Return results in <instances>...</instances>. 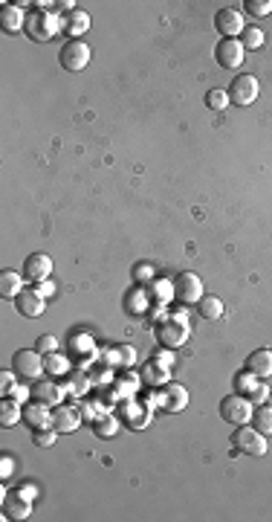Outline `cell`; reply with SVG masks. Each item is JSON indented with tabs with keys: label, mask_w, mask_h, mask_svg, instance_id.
I'll list each match as a JSON object with an SVG mask.
<instances>
[{
	"label": "cell",
	"mask_w": 272,
	"mask_h": 522,
	"mask_svg": "<svg viewBox=\"0 0 272 522\" xmlns=\"http://www.w3.org/2000/svg\"><path fill=\"white\" fill-rule=\"evenodd\" d=\"M252 401L244 398V395H229L220 401V418L226 423H237V427H244V423L252 421Z\"/></svg>",
	"instance_id": "1"
},
{
	"label": "cell",
	"mask_w": 272,
	"mask_h": 522,
	"mask_svg": "<svg viewBox=\"0 0 272 522\" xmlns=\"http://www.w3.org/2000/svg\"><path fill=\"white\" fill-rule=\"evenodd\" d=\"M90 58H93V50L84 44V41H67L61 47V56H58V61H61V67L64 70H70V73H78V70H84L87 64H90Z\"/></svg>",
	"instance_id": "2"
},
{
	"label": "cell",
	"mask_w": 272,
	"mask_h": 522,
	"mask_svg": "<svg viewBox=\"0 0 272 522\" xmlns=\"http://www.w3.org/2000/svg\"><path fill=\"white\" fill-rule=\"evenodd\" d=\"M232 447L244 455H264L266 453V438H264V432L244 423V427H237V432L232 435Z\"/></svg>",
	"instance_id": "3"
},
{
	"label": "cell",
	"mask_w": 272,
	"mask_h": 522,
	"mask_svg": "<svg viewBox=\"0 0 272 522\" xmlns=\"http://www.w3.org/2000/svg\"><path fill=\"white\" fill-rule=\"evenodd\" d=\"M12 369H15V374H18V378H24V380H38L41 371L46 369V360H41V351L24 348V351H18V354L12 357Z\"/></svg>",
	"instance_id": "4"
},
{
	"label": "cell",
	"mask_w": 272,
	"mask_h": 522,
	"mask_svg": "<svg viewBox=\"0 0 272 522\" xmlns=\"http://www.w3.org/2000/svg\"><path fill=\"white\" fill-rule=\"evenodd\" d=\"M261 93V85L255 76H235L232 78V87H229V102L241 105V108H249L255 99H258Z\"/></svg>",
	"instance_id": "5"
},
{
	"label": "cell",
	"mask_w": 272,
	"mask_h": 522,
	"mask_svg": "<svg viewBox=\"0 0 272 522\" xmlns=\"http://www.w3.org/2000/svg\"><path fill=\"white\" fill-rule=\"evenodd\" d=\"M26 32H29V38L32 41H50L55 32H58V21H55V15L53 12H32L29 18H26Z\"/></svg>",
	"instance_id": "6"
},
{
	"label": "cell",
	"mask_w": 272,
	"mask_h": 522,
	"mask_svg": "<svg viewBox=\"0 0 272 522\" xmlns=\"http://www.w3.org/2000/svg\"><path fill=\"white\" fill-rule=\"evenodd\" d=\"M215 56H217V64L223 70H237L244 64V58H246V50H244L241 38H223L217 44Z\"/></svg>",
	"instance_id": "7"
},
{
	"label": "cell",
	"mask_w": 272,
	"mask_h": 522,
	"mask_svg": "<svg viewBox=\"0 0 272 522\" xmlns=\"http://www.w3.org/2000/svg\"><path fill=\"white\" fill-rule=\"evenodd\" d=\"M174 293L180 296V302L185 305H197L203 299V282H200V276L197 273H180L177 276V282H174Z\"/></svg>",
	"instance_id": "8"
},
{
	"label": "cell",
	"mask_w": 272,
	"mask_h": 522,
	"mask_svg": "<svg viewBox=\"0 0 272 522\" xmlns=\"http://www.w3.org/2000/svg\"><path fill=\"white\" fill-rule=\"evenodd\" d=\"M215 29L220 32V35L223 38H237V35H241V32L246 29L244 26V15L241 12H237V9H220L217 15H215Z\"/></svg>",
	"instance_id": "9"
},
{
	"label": "cell",
	"mask_w": 272,
	"mask_h": 522,
	"mask_svg": "<svg viewBox=\"0 0 272 522\" xmlns=\"http://www.w3.org/2000/svg\"><path fill=\"white\" fill-rule=\"evenodd\" d=\"M50 273H53V258L50 255L32 253L24 261V276H26L29 282H44V279H50Z\"/></svg>",
	"instance_id": "10"
},
{
	"label": "cell",
	"mask_w": 272,
	"mask_h": 522,
	"mask_svg": "<svg viewBox=\"0 0 272 522\" xmlns=\"http://www.w3.org/2000/svg\"><path fill=\"white\" fill-rule=\"evenodd\" d=\"M46 302H44V296H41V290L35 287V290H21L18 296H15V308L24 314V317H41L46 308H44Z\"/></svg>",
	"instance_id": "11"
},
{
	"label": "cell",
	"mask_w": 272,
	"mask_h": 522,
	"mask_svg": "<svg viewBox=\"0 0 272 522\" xmlns=\"http://www.w3.org/2000/svg\"><path fill=\"white\" fill-rule=\"evenodd\" d=\"M159 342H163L165 348H180L183 342L188 339V325L185 322H180V319H171V322H165L163 328H159Z\"/></svg>",
	"instance_id": "12"
},
{
	"label": "cell",
	"mask_w": 272,
	"mask_h": 522,
	"mask_svg": "<svg viewBox=\"0 0 272 522\" xmlns=\"http://www.w3.org/2000/svg\"><path fill=\"white\" fill-rule=\"evenodd\" d=\"M32 398L44 406H61L64 403V389L53 380H38L35 386H32Z\"/></svg>",
	"instance_id": "13"
},
{
	"label": "cell",
	"mask_w": 272,
	"mask_h": 522,
	"mask_svg": "<svg viewBox=\"0 0 272 522\" xmlns=\"http://www.w3.org/2000/svg\"><path fill=\"white\" fill-rule=\"evenodd\" d=\"M246 369L255 374V378H272V351L269 348H258V351H252L249 354V360H246Z\"/></svg>",
	"instance_id": "14"
},
{
	"label": "cell",
	"mask_w": 272,
	"mask_h": 522,
	"mask_svg": "<svg viewBox=\"0 0 272 522\" xmlns=\"http://www.w3.org/2000/svg\"><path fill=\"white\" fill-rule=\"evenodd\" d=\"M3 516L6 519H26L29 516V499L21 491L3 494Z\"/></svg>",
	"instance_id": "15"
},
{
	"label": "cell",
	"mask_w": 272,
	"mask_h": 522,
	"mask_svg": "<svg viewBox=\"0 0 272 522\" xmlns=\"http://www.w3.org/2000/svg\"><path fill=\"white\" fill-rule=\"evenodd\" d=\"M159 406H163V410H168V412L185 410V406H188V392H185L183 386H177V383H171V386L163 392V398H159Z\"/></svg>",
	"instance_id": "16"
},
{
	"label": "cell",
	"mask_w": 272,
	"mask_h": 522,
	"mask_svg": "<svg viewBox=\"0 0 272 522\" xmlns=\"http://www.w3.org/2000/svg\"><path fill=\"white\" fill-rule=\"evenodd\" d=\"M24 421L29 423L32 430H50L53 427V415L46 412L44 403H29L24 410Z\"/></svg>",
	"instance_id": "17"
},
{
	"label": "cell",
	"mask_w": 272,
	"mask_h": 522,
	"mask_svg": "<svg viewBox=\"0 0 272 522\" xmlns=\"http://www.w3.org/2000/svg\"><path fill=\"white\" fill-rule=\"evenodd\" d=\"M78 410H73V406H55V412H53V427L58 432H73L78 427Z\"/></svg>",
	"instance_id": "18"
},
{
	"label": "cell",
	"mask_w": 272,
	"mask_h": 522,
	"mask_svg": "<svg viewBox=\"0 0 272 522\" xmlns=\"http://www.w3.org/2000/svg\"><path fill=\"white\" fill-rule=\"evenodd\" d=\"M61 26H64L67 35H73V41H78V35H84V32L90 29V15L82 12V9H75V12H70L67 18H64Z\"/></svg>",
	"instance_id": "19"
},
{
	"label": "cell",
	"mask_w": 272,
	"mask_h": 522,
	"mask_svg": "<svg viewBox=\"0 0 272 522\" xmlns=\"http://www.w3.org/2000/svg\"><path fill=\"white\" fill-rule=\"evenodd\" d=\"M0 24H3V29H6V32H12V35H15V32H21V29L26 26L21 6H18V3H15V6H9V3H6L3 9H0Z\"/></svg>",
	"instance_id": "20"
},
{
	"label": "cell",
	"mask_w": 272,
	"mask_h": 522,
	"mask_svg": "<svg viewBox=\"0 0 272 522\" xmlns=\"http://www.w3.org/2000/svg\"><path fill=\"white\" fill-rule=\"evenodd\" d=\"M24 290V276H18L15 270H3L0 273V296L3 299H15Z\"/></svg>",
	"instance_id": "21"
},
{
	"label": "cell",
	"mask_w": 272,
	"mask_h": 522,
	"mask_svg": "<svg viewBox=\"0 0 272 522\" xmlns=\"http://www.w3.org/2000/svg\"><path fill=\"white\" fill-rule=\"evenodd\" d=\"M197 314H200L203 319H220V317H223V302H220L217 296H203V299L197 302Z\"/></svg>",
	"instance_id": "22"
},
{
	"label": "cell",
	"mask_w": 272,
	"mask_h": 522,
	"mask_svg": "<svg viewBox=\"0 0 272 522\" xmlns=\"http://www.w3.org/2000/svg\"><path fill=\"white\" fill-rule=\"evenodd\" d=\"M21 418H24V410L18 406V401H3V403H0V423H3V427H15Z\"/></svg>",
	"instance_id": "23"
},
{
	"label": "cell",
	"mask_w": 272,
	"mask_h": 522,
	"mask_svg": "<svg viewBox=\"0 0 272 522\" xmlns=\"http://www.w3.org/2000/svg\"><path fill=\"white\" fill-rule=\"evenodd\" d=\"M252 423L255 430L264 432V435H272V406H261V410L252 412Z\"/></svg>",
	"instance_id": "24"
},
{
	"label": "cell",
	"mask_w": 272,
	"mask_h": 522,
	"mask_svg": "<svg viewBox=\"0 0 272 522\" xmlns=\"http://www.w3.org/2000/svg\"><path fill=\"white\" fill-rule=\"evenodd\" d=\"M241 44H244V50H258V47H264V29L261 26H246L241 32Z\"/></svg>",
	"instance_id": "25"
},
{
	"label": "cell",
	"mask_w": 272,
	"mask_h": 522,
	"mask_svg": "<svg viewBox=\"0 0 272 522\" xmlns=\"http://www.w3.org/2000/svg\"><path fill=\"white\" fill-rule=\"evenodd\" d=\"M93 432L99 435V438H114L119 432V421L116 418H99L93 423Z\"/></svg>",
	"instance_id": "26"
},
{
	"label": "cell",
	"mask_w": 272,
	"mask_h": 522,
	"mask_svg": "<svg viewBox=\"0 0 272 522\" xmlns=\"http://www.w3.org/2000/svg\"><path fill=\"white\" fill-rule=\"evenodd\" d=\"M246 12L255 15V18H266V15H272V3H269V0H249Z\"/></svg>",
	"instance_id": "27"
},
{
	"label": "cell",
	"mask_w": 272,
	"mask_h": 522,
	"mask_svg": "<svg viewBox=\"0 0 272 522\" xmlns=\"http://www.w3.org/2000/svg\"><path fill=\"white\" fill-rule=\"evenodd\" d=\"M206 102H209L212 110H223L229 105V93L226 90H209V96H206Z\"/></svg>",
	"instance_id": "28"
},
{
	"label": "cell",
	"mask_w": 272,
	"mask_h": 522,
	"mask_svg": "<svg viewBox=\"0 0 272 522\" xmlns=\"http://www.w3.org/2000/svg\"><path fill=\"white\" fill-rule=\"evenodd\" d=\"M46 371L50 374H64L67 371V360L61 354H46Z\"/></svg>",
	"instance_id": "29"
},
{
	"label": "cell",
	"mask_w": 272,
	"mask_h": 522,
	"mask_svg": "<svg viewBox=\"0 0 272 522\" xmlns=\"http://www.w3.org/2000/svg\"><path fill=\"white\" fill-rule=\"evenodd\" d=\"M55 348H58V339L55 337H38V342H35V351H41V354H55Z\"/></svg>",
	"instance_id": "30"
},
{
	"label": "cell",
	"mask_w": 272,
	"mask_h": 522,
	"mask_svg": "<svg viewBox=\"0 0 272 522\" xmlns=\"http://www.w3.org/2000/svg\"><path fill=\"white\" fill-rule=\"evenodd\" d=\"M55 427L53 430H35V435H32V438H35V444L38 447H53V441H55Z\"/></svg>",
	"instance_id": "31"
},
{
	"label": "cell",
	"mask_w": 272,
	"mask_h": 522,
	"mask_svg": "<svg viewBox=\"0 0 272 522\" xmlns=\"http://www.w3.org/2000/svg\"><path fill=\"white\" fill-rule=\"evenodd\" d=\"M255 386H258V383H255V374H252V371H246V374H237V389H241V392L252 395V389H255Z\"/></svg>",
	"instance_id": "32"
},
{
	"label": "cell",
	"mask_w": 272,
	"mask_h": 522,
	"mask_svg": "<svg viewBox=\"0 0 272 522\" xmlns=\"http://www.w3.org/2000/svg\"><path fill=\"white\" fill-rule=\"evenodd\" d=\"M249 401L252 403H264V401H269V389H266V383H258L252 389V395H249Z\"/></svg>",
	"instance_id": "33"
},
{
	"label": "cell",
	"mask_w": 272,
	"mask_h": 522,
	"mask_svg": "<svg viewBox=\"0 0 272 522\" xmlns=\"http://www.w3.org/2000/svg\"><path fill=\"white\" fill-rule=\"evenodd\" d=\"M12 389H15V374H12V371H3V374H0V392H3V395H9Z\"/></svg>",
	"instance_id": "34"
},
{
	"label": "cell",
	"mask_w": 272,
	"mask_h": 522,
	"mask_svg": "<svg viewBox=\"0 0 272 522\" xmlns=\"http://www.w3.org/2000/svg\"><path fill=\"white\" fill-rule=\"evenodd\" d=\"M38 285H41V287H38L41 296H53V293H55V285H53L50 279H44V282H38Z\"/></svg>",
	"instance_id": "35"
},
{
	"label": "cell",
	"mask_w": 272,
	"mask_h": 522,
	"mask_svg": "<svg viewBox=\"0 0 272 522\" xmlns=\"http://www.w3.org/2000/svg\"><path fill=\"white\" fill-rule=\"evenodd\" d=\"M12 395H15V401H18V403H21V401H24V398L29 395V392H26L24 386H15V389H12Z\"/></svg>",
	"instance_id": "36"
},
{
	"label": "cell",
	"mask_w": 272,
	"mask_h": 522,
	"mask_svg": "<svg viewBox=\"0 0 272 522\" xmlns=\"http://www.w3.org/2000/svg\"><path fill=\"white\" fill-rule=\"evenodd\" d=\"M0 473H3V479L12 476V459H3V470H0Z\"/></svg>",
	"instance_id": "37"
},
{
	"label": "cell",
	"mask_w": 272,
	"mask_h": 522,
	"mask_svg": "<svg viewBox=\"0 0 272 522\" xmlns=\"http://www.w3.org/2000/svg\"><path fill=\"white\" fill-rule=\"evenodd\" d=\"M148 276H151V267H139L136 270V279H148Z\"/></svg>",
	"instance_id": "38"
},
{
	"label": "cell",
	"mask_w": 272,
	"mask_h": 522,
	"mask_svg": "<svg viewBox=\"0 0 272 522\" xmlns=\"http://www.w3.org/2000/svg\"><path fill=\"white\" fill-rule=\"evenodd\" d=\"M21 494H24L26 499H35V487H29V485H26V487H24V491H21Z\"/></svg>",
	"instance_id": "39"
}]
</instances>
